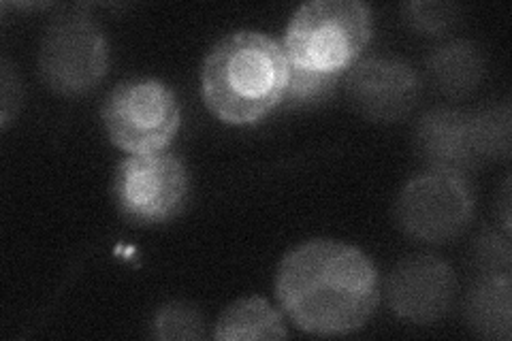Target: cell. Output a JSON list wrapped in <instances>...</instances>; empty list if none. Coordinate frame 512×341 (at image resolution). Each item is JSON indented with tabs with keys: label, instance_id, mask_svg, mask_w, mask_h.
I'll use <instances>...</instances> for the list:
<instances>
[{
	"label": "cell",
	"instance_id": "obj_1",
	"mask_svg": "<svg viewBox=\"0 0 512 341\" xmlns=\"http://www.w3.org/2000/svg\"><path fill=\"white\" fill-rule=\"evenodd\" d=\"M276 295L297 329L325 337L346 335L374 314L380 299L378 271L359 248L314 239L282 258Z\"/></svg>",
	"mask_w": 512,
	"mask_h": 341
},
{
	"label": "cell",
	"instance_id": "obj_2",
	"mask_svg": "<svg viewBox=\"0 0 512 341\" xmlns=\"http://www.w3.org/2000/svg\"><path fill=\"white\" fill-rule=\"evenodd\" d=\"M291 62L282 43L256 30L220 39L201 69V94L216 118L254 124L274 111L286 94Z\"/></svg>",
	"mask_w": 512,
	"mask_h": 341
},
{
	"label": "cell",
	"instance_id": "obj_3",
	"mask_svg": "<svg viewBox=\"0 0 512 341\" xmlns=\"http://www.w3.org/2000/svg\"><path fill=\"white\" fill-rule=\"evenodd\" d=\"M372 35V11L361 0H312L288 22L284 52L293 67L335 73L352 67Z\"/></svg>",
	"mask_w": 512,
	"mask_h": 341
},
{
	"label": "cell",
	"instance_id": "obj_4",
	"mask_svg": "<svg viewBox=\"0 0 512 341\" xmlns=\"http://www.w3.org/2000/svg\"><path fill=\"white\" fill-rule=\"evenodd\" d=\"M103 124L116 148L128 154L160 152L180 128V105L163 81L126 79L109 92Z\"/></svg>",
	"mask_w": 512,
	"mask_h": 341
},
{
	"label": "cell",
	"instance_id": "obj_5",
	"mask_svg": "<svg viewBox=\"0 0 512 341\" xmlns=\"http://www.w3.org/2000/svg\"><path fill=\"white\" fill-rule=\"evenodd\" d=\"M190 180L184 162L167 152L131 154L114 177V197L122 214L137 224H163L186 207Z\"/></svg>",
	"mask_w": 512,
	"mask_h": 341
},
{
	"label": "cell",
	"instance_id": "obj_6",
	"mask_svg": "<svg viewBox=\"0 0 512 341\" xmlns=\"http://www.w3.org/2000/svg\"><path fill=\"white\" fill-rule=\"evenodd\" d=\"M109 45L94 20L84 13H67L45 30L39 69L47 86L60 94H82L99 86L107 73Z\"/></svg>",
	"mask_w": 512,
	"mask_h": 341
},
{
	"label": "cell",
	"instance_id": "obj_7",
	"mask_svg": "<svg viewBox=\"0 0 512 341\" xmlns=\"http://www.w3.org/2000/svg\"><path fill=\"white\" fill-rule=\"evenodd\" d=\"M472 190L459 171L431 169L406 184L397 201L402 229L421 241L455 239L472 220Z\"/></svg>",
	"mask_w": 512,
	"mask_h": 341
},
{
	"label": "cell",
	"instance_id": "obj_8",
	"mask_svg": "<svg viewBox=\"0 0 512 341\" xmlns=\"http://www.w3.org/2000/svg\"><path fill=\"white\" fill-rule=\"evenodd\" d=\"M508 109L466 116L457 111H434L419 126L421 154L434 169L461 171L480 156L508 152Z\"/></svg>",
	"mask_w": 512,
	"mask_h": 341
},
{
	"label": "cell",
	"instance_id": "obj_9",
	"mask_svg": "<svg viewBox=\"0 0 512 341\" xmlns=\"http://www.w3.org/2000/svg\"><path fill=\"white\" fill-rule=\"evenodd\" d=\"M419 77L397 58H367L352 64L348 75L350 101L365 118L402 120L419 101Z\"/></svg>",
	"mask_w": 512,
	"mask_h": 341
},
{
	"label": "cell",
	"instance_id": "obj_10",
	"mask_svg": "<svg viewBox=\"0 0 512 341\" xmlns=\"http://www.w3.org/2000/svg\"><path fill=\"white\" fill-rule=\"evenodd\" d=\"M455 299V273L436 256H410L389 280V301L397 316L414 324L440 320Z\"/></svg>",
	"mask_w": 512,
	"mask_h": 341
},
{
	"label": "cell",
	"instance_id": "obj_11",
	"mask_svg": "<svg viewBox=\"0 0 512 341\" xmlns=\"http://www.w3.org/2000/svg\"><path fill=\"white\" fill-rule=\"evenodd\" d=\"M468 322L483 337L510 339V275L487 273L468 297Z\"/></svg>",
	"mask_w": 512,
	"mask_h": 341
},
{
	"label": "cell",
	"instance_id": "obj_12",
	"mask_svg": "<svg viewBox=\"0 0 512 341\" xmlns=\"http://www.w3.org/2000/svg\"><path fill=\"white\" fill-rule=\"evenodd\" d=\"M286 335L282 316L261 297H248L227 307L214 331V337L224 341L284 339Z\"/></svg>",
	"mask_w": 512,
	"mask_h": 341
},
{
	"label": "cell",
	"instance_id": "obj_13",
	"mask_svg": "<svg viewBox=\"0 0 512 341\" xmlns=\"http://www.w3.org/2000/svg\"><path fill=\"white\" fill-rule=\"evenodd\" d=\"M485 71V60L470 43L444 45L429 58V73L434 84L446 94H468L478 86Z\"/></svg>",
	"mask_w": 512,
	"mask_h": 341
},
{
	"label": "cell",
	"instance_id": "obj_14",
	"mask_svg": "<svg viewBox=\"0 0 512 341\" xmlns=\"http://www.w3.org/2000/svg\"><path fill=\"white\" fill-rule=\"evenodd\" d=\"M340 75L335 73H318V71H308V69H299L291 64V73H288V86L284 101L288 105H314L325 101L331 94V90L338 84Z\"/></svg>",
	"mask_w": 512,
	"mask_h": 341
},
{
	"label": "cell",
	"instance_id": "obj_15",
	"mask_svg": "<svg viewBox=\"0 0 512 341\" xmlns=\"http://www.w3.org/2000/svg\"><path fill=\"white\" fill-rule=\"evenodd\" d=\"M203 335L201 314L192 305H165L154 318V337L158 339H201Z\"/></svg>",
	"mask_w": 512,
	"mask_h": 341
},
{
	"label": "cell",
	"instance_id": "obj_16",
	"mask_svg": "<svg viewBox=\"0 0 512 341\" xmlns=\"http://www.w3.org/2000/svg\"><path fill=\"white\" fill-rule=\"evenodd\" d=\"M476 261L487 265L489 269H495V273H500V269L508 273V267H510L508 243L500 241V237H485V241H480L476 246Z\"/></svg>",
	"mask_w": 512,
	"mask_h": 341
}]
</instances>
